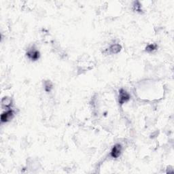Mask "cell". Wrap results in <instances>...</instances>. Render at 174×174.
Here are the masks:
<instances>
[{
	"instance_id": "6da1fadb",
	"label": "cell",
	"mask_w": 174,
	"mask_h": 174,
	"mask_svg": "<svg viewBox=\"0 0 174 174\" xmlns=\"http://www.w3.org/2000/svg\"><path fill=\"white\" fill-rule=\"evenodd\" d=\"M130 99V96L129 93L127 92L125 89L121 88L119 91V104L122 105L124 103H127L129 101Z\"/></svg>"
},
{
	"instance_id": "7a4b0ae2",
	"label": "cell",
	"mask_w": 174,
	"mask_h": 174,
	"mask_svg": "<svg viewBox=\"0 0 174 174\" xmlns=\"http://www.w3.org/2000/svg\"><path fill=\"white\" fill-rule=\"evenodd\" d=\"M27 56L32 61H37L40 59V53L35 47H32L27 52Z\"/></svg>"
},
{
	"instance_id": "3957f363",
	"label": "cell",
	"mask_w": 174,
	"mask_h": 174,
	"mask_svg": "<svg viewBox=\"0 0 174 174\" xmlns=\"http://www.w3.org/2000/svg\"><path fill=\"white\" fill-rule=\"evenodd\" d=\"M14 116V111L11 109H8V110L4 112L1 115V123H8L11 121Z\"/></svg>"
},
{
	"instance_id": "277c9868",
	"label": "cell",
	"mask_w": 174,
	"mask_h": 174,
	"mask_svg": "<svg viewBox=\"0 0 174 174\" xmlns=\"http://www.w3.org/2000/svg\"><path fill=\"white\" fill-rule=\"evenodd\" d=\"M122 152V146L121 144H117L113 146L111 150L110 155L114 159H117L121 156Z\"/></svg>"
},
{
	"instance_id": "5b68a950",
	"label": "cell",
	"mask_w": 174,
	"mask_h": 174,
	"mask_svg": "<svg viewBox=\"0 0 174 174\" xmlns=\"http://www.w3.org/2000/svg\"><path fill=\"white\" fill-rule=\"evenodd\" d=\"M12 104V99L8 97H5L1 99L2 107L6 109H10V107Z\"/></svg>"
},
{
	"instance_id": "8992f818",
	"label": "cell",
	"mask_w": 174,
	"mask_h": 174,
	"mask_svg": "<svg viewBox=\"0 0 174 174\" xmlns=\"http://www.w3.org/2000/svg\"><path fill=\"white\" fill-rule=\"evenodd\" d=\"M121 46L119 44H114L109 47V51L112 54H118L121 51Z\"/></svg>"
},
{
	"instance_id": "52a82bcc",
	"label": "cell",
	"mask_w": 174,
	"mask_h": 174,
	"mask_svg": "<svg viewBox=\"0 0 174 174\" xmlns=\"http://www.w3.org/2000/svg\"><path fill=\"white\" fill-rule=\"evenodd\" d=\"M158 48V46L156 44H150L146 47V51L148 53H152Z\"/></svg>"
},
{
	"instance_id": "ba28073f",
	"label": "cell",
	"mask_w": 174,
	"mask_h": 174,
	"mask_svg": "<svg viewBox=\"0 0 174 174\" xmlns=\"http://www.w3.org/2000/svg\"><path fill=\"white\" fill-rule=\"evenodd\" d=\"M53 88V84L50 80H47V81L44 82V89L45 91L47 93H50L52 89Z\"/></svg>"
},
{
	"instance_id": "9c48e42d",
	"label": "cell",
	"mask_w": 174,
	"mask_h": 174,
	"mask_svg": "<svg viewBox=\"0 0 174 174\" xmlns=\"http://www.w3.org/2000/svg\"><path fill=\"white\" fill-rule=\"evenodd\" d=\"M133 10L135 11L141 12L142 11V6L139 1H135L133 4Z\"/></svg>"
}]
</instances>
